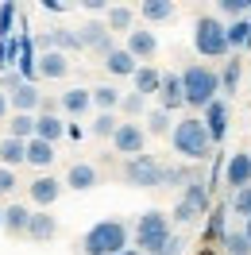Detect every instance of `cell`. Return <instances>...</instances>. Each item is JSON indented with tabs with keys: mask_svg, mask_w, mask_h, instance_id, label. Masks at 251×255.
Instances as JSON below:
<instances>
[{
	"mask_svg": "<svg viewBox=\"0 0 251 255\" xmlns=\"http://www.w3.org/2000/svg\"><path fill=\"white\" fill-rule=\"evenodd\" d=\"M105 23H109V31H135V12L131 8H124V4H116V8H109L105 12Z\"/></svg>",
	"mask_w": 251,
	"mask_h": 255,
	"instance_id": "484cf974",
	"label": "cell"
},
{
	"mask_svg": "<svg viewBox=\"0 0 251 255\" xmlns=\"http://www.w3.org/2000/svg\"><path fill=\"white\" fill-rule=\"evenodd\" d=\"M244 232H248V240H251V217H248V221H244Z\"/></svg>",
	"mask_w": 251,
	"mask_h": 255,
	"instance_id": "c3c4849f",
	"label": "cell"
},
{
	"mask_svg": "<svg viewBox=\"0 0 251 255\" xmlns=\"http://www.w3.org/2000/svg\"><path fill=\"white\" fill-rule=\"evenodd\" d=\"M16 170H8V166H0V197H8V193H16Z\"/></svg>",
	"mask_w": 251,
	"mask_h": 255,
	"instance_id": "ab89813d",
	"label": "cell"
},
{
	"mask_svg": "<svg viewBox=\"0 0 251 255\" xmlns=\"http://www.w3.org/2000/svg\"><path fill=\"white\" fill-rule=\"evenodd\" d=\"M93 105L101 112H116L120 105H124V93L112 89V85H97V89H93Z\"/></svg>",
	"mask_w": 251,
	"mask_h": 255,
	"instance_id": "f1b7e54d",
	"label": "cell"
},
{
	"mask_svg": "<svg viewBox=\"0 0 251 255\" xmlns=\"http://www.w3.org/2000/svg\"><path fill=\"white\" fill-rule=\"evenodd\" d=\"M0 232H4V209H0Z\"/></svg>",
	"mask_w": 251,
	"mask_h": 255,
	"instance_id": "681fc988",
	"label": "cell"
},
{
	"mask_svg": "<svg viewBox=\"0 0 251 255\" xmlns=\"http://www.w3.org/2000/svg\"><path fill=\"white\" fill-rule=\"evenodd\" d=\"M39 74L47 81H58L70 74V54H62V50H47V54H39V66H35Z\"/></svg>",
	"mask_w": 251,
	"mask_h": 255,
	"instance_id": "2e32d148",
	"label": "cell"
},
{
	"mask_svg": "<svg viewBox=\"0 0 251 255\" xmlns=\"http://www.w3.org/2000/svg\"><path fill=\"white\" fill-rule=\"evenodd\" d=\"M224 182L232 186V193L251 186V151H236L232 159L224 162Z\"/></svg>",
	"mask_w": 251,
	"mask_h": 255,
	"instance_id": "30bf717a",
	"label": "cell"
},
{
	"mask_svg": "<svg viewBox=\"0 0 251 255\" xmlns=\"http://www.w3.org/2000/svg\"><path fill=\"white\" fill-rule=\"evenodd\" d=\"M31 217H35V213H31L27 205H19V201H16V205H8V209H4V232H8L12 240L27 236V228H31Z\"/></svg>",
	"mask_w": 251,
	"mask_h": 255,
	"instance_id": "4fadbf2b",
	"label": "cell"
},
{
	"mask_svg": "<svg viewBox=\"0 0 251 255\" xmlns=\"http://www.w3.org/2000/svg\"><path fill=\"white\" fill-rule=\"evenodd\" d=\"M81 43H85V50H93V54H101V58H109L112 50V31H109V23L105 19H89L85 27H81Z\"/></svg>",
	"mask_w": 251,
	"mask_h": 255,
	"instance_id": "9c48e42d",
	"label": "cell"
},
{
	"mask_svg": "<svg viewBox=\"0 0 251 255\" xmlns=\"http://www.w3.org/2000/svg\"><path fill=\"white\" fill-rule=\"evenodd\" d=\"M54 50H62V54H74V50H85V43H81L78 31H70V27H54Z\"/></svg>",
	"mask_w": 251,
	"mask_h": 255,
	"instance_id": "4dcf8cb0",
	"label": "cell"
},
{
	"mask_svg": "<svg viewBox=\"0 0 251 255\" xmlns=\"http://www.w3.org/2000/svg\"><path fill=\"white\" fill-rule=\"evenodd\" d=\"M62 186H66V182H58V178L39 174L35 182H27V193H31V201H35V205H39L43 213H47V209L54 205L58 197H62Z\"/></svg>",
	"mask_w": 251,
	"mask_h": 255,
	"instance_id": "8fae6325",
	"label": "cell"
},
{
	"mask_svg": "<svg viewBox=\"0 0 251 255\" xmlns=\"http://www.w3.org/2000/svg\"><path fill=\"white\" fill-rule=\"evenodd\" d=\"M105 70H109L112 78H135V70H139V66H135L131 54H127V47H116L109 58H105Z\"/></svg>",
	"mask_w": 251,
	"mask_h": 255,
	"instance_id": "ffe728a7",
	"label": "cell"
},
{
	"mask_svg": "<svg viewBox=\"0 0 251 255\" xmlns=\"http://www.w3.org/2000/svg\"><path fill=\"white\" fill-rule=\"evenodd\" d=\"M70 128L62 124V116H54V112H43L39 120H35V139H47V143H58Z\"/></svg>",
	"mask_w": 251,
	"mask_h": 255,
	"instance_id": "ac0fdd59",
	"label": "cell"
},
{
	"mask_svg": "<svg viewBox=\"0 0 251 255\" xmlns=\"http://www.w3.org/2000/svg\"><path fill=\"white\" fill-rule=\"evenodd\" d=\"M232 209L244 217V221L251 217V186H248V190H240V193H232Z\"/></svg>",
	"mask_w": 251,
	"mask_h": 255,
	"instance_id": "f35d334b",
	"label": "cell"
},
{
	"mask_svg": "<svg viewBox=\"0 0 251 255\" xmlns=\"http://www.w3.org/2000/svg\"><path fill=\"white\" fill-rule=\"evenodd\" d=\"M205 128H209V135H213V143H220V139H224V135H228V105H224V101H213V105H209V109H205Z\"/></svg>",
	"mask_w": 251,
	"mask_h": 255,
	"instance_id": "5bb4252c",
	"label": "cell"
},
{
	"mask_svg": "<svg viewBox=\"0 0 251 255\" xmlns=\"http://www.w3.org/2000/svg\"><path fill=\"white\" fill-rule=\"evenodd\" d=\"M170 147L186 162H205V159H213V147L217 143H213V135H209V128H205L201 116H186V120L174 124Z\"/></svg>",
	"mask_w": 251,
	"mask_h": 255,
	"instance_id": "6da1fadb",
	"label": "cell"
},
{
	"mask_svg": "<svg viewBox=\"0 0 251 255\" xmlns=\"http://www.w3.org/2000/svg\"><path fill=\"white\" fill-rule=\"evenodd\" d=\"M12 16H16V8L4 4V8H0V39H12Z\"/></svg>",
	"mask_w": 251,
	"mask_h": 255,
	"instance_id": "60d3db41",
	"label": "cell"
},
{
	"mask_svg": "<svg viewBox=\"0 0 251 255\" xmlns=\"http://www.w3.org/2000/svg\"><path fill=\"white\" fill-rule=\"evenodd\" d=\"M8 112H12V101H8V93H4V89H0V120H4V116H8Z\"/></svg>",
	"mask_w": 251,
	"mask_h": 255,
	"instance_id": "f6af8a7d",
	"label": "cell"
},
{
	"mask_svg": "<svg viewBox=\"0 0 251 255\" xmlns=\"http://www.w3.org/2000/svg\"><path fill=\"white\" fill-rule=\"evenodd\" d=\"M193 47L205 58H228V23H220L217 16H197L193 19Z\"/></svg>",
	"mask_w": 251,
	"mask_h": 255,
	"instance_id": "5b68a950",
	"label": "cell"
},
{
	"mask_svg": "<svg viewBox=\"0 0 251 255\" xmlns=\"http://www.w3.org/2000/svg\"><path fill=\"white\" fill-rule=\"evenodd\" d=\"M197 255H217V248H197Z\"/></svg>",
	"mask_w": 251,
	"mask_h": 255,
	"instance_id": "bcb514c9",
	"label": "cell"
},
{
	"mask_svg": "<svg viewBox=\"0 0 251 255\" xmlns=\"http://www.w3.org/2000/svg\"><path fill=\"white\" fill-rule=\"evenodd\" d=\"M158 255H182V240L174 236V240H170V244H166V248H162Z\"/></svg>",
	"mask_w": 251,
	"mask_h": 255,
	"instance_id": "7bdbcfd3",
	"label": "cell"
},
{
	"mask_svg": "<svg viewBox=\"0 0 251 255\" xmlns=\"http://www.w3.org/2000/svg\"><path fill=\"white\" fill-rule=\"evenodd\" d=\"M209 213V190H205L201 182H193V186H186L182 190V201L174 205V221H197V217H205Z\"/></svg>",
	"mask_w": 251,
	"mask_h": 255,
	"instance_id": "52a82bcc",
	"label": "cell"
},
{
	"mask_svg": "<svg viewBox=\"0 0 251 255\" xmlns=\"http://www.w3.org/2000/svg\"><path fill=\"white\" fill-rule=\"evenodd\" d=\"M127 54H131V58H143V62H147V58H155V54H158V39H155L151 31L135 27V31L127 35Z\"/></svg>",
	"mask_w": 251,
	"mask_h": 255,
	"instance_id": "e0dca14e",
	"label": "cell"
},
{
	"mask_svg": "<svg viewBox=\"0 0 251 255\" xmlns=\"http://www.w3.org/2000/svg\"><path fill=\"white\" fill-rule=\"evenodd\" d=\"M193 182H197V178H193L189 166H166V170H162V186H182V190H186Z\"/></svg>",
	"mask_w": 251,
	"mask_h": 255,
	"instance_id": "836d02e7",
	"label": "cell"
},
{
	"mask_svg": "<svg viewBox=\"0 0 251 255\" xmlns=\"http://www.w3.org/2000/svg\"><path fill=\"white\" fill-rule=\"evenodd\" d=\"M147 135H174L170 131V112H162V109L147 112Z\"/></svg>",
	"mask_w": 251,
	"mask_h": 255,
	"instance_id": "d590c367",
	"label": "cell"
},
{
	"mask_svg": "<svg viewBox=\"0 0 251 255\" xmlns=\"http://www.w3.org/2000/svg\"><path fill=\"white\" fill-rule=\"evenodd\" d=\"M248 8H251V0H217V12H220V16H232V23H236V19H244Z\"/></svg>",
	"mask_w": 251,
	"mask_h": 255,
	"instance_id": "8d00e7d4",
	"label": "cell"
},
{
	"mask_svg": "<svg viewBox=\"0 0 251 255\" xmlns=\"http://www.w3.org/2000/svg\"><path fill=\"white\" fill-rule=\"evenodd\" d=\"M19 85H27V81L19 78V70H8V74H4V81H0V89H4V93H8V97L16 93Z\"/></svg>",
	"mask_w": 251,
	"mask_h": 255,
	"instance_id": "b9f144b4",
	"label": "cell"
},
{
	"mask_svg": "<svg viewBox=\"0 0 251 255\" xmlns=\"http://www.w3.org/2000/svg\"><path fill=\"white\" fill-rule=\"evenodd\" d=\"M182 89H186V105H193V109H209L217 101V93H224L220 89V74L205 62H189L182 70Z\"/></svg>",
	"mask_w": 251,
	"mask_h": 255,
	"instance_id": "7a4b0ae2",
	"label": "cell"
},
{
	"mask_svg": "<svg viewBox=\"0 0 251 255\" xmlns=\"http://www.w3.org/2000/svg\"><path fill=\"white\" fill-rule=\"evenodd\" d=\"M120 255H143V252H139V248H127V252H120Z\"/></svg>",
	"mask_w": 251,
	"mask_h": 255,
	"instance_id": "7dc6e473",
	"label": "cell"
},
{
	"mask_svg": "<svg viewBox=\"0 0 251 255\" xmlns=\"http://www.w3.org/2000/svg\"><path fill=\"white\" fill-rule=\"evenodd\" d=\"M120 124H124V120H120L116 112H101V116L93 120V135H97V139H116Z\"/></svg>",
	"mask_w": 251,
	"mask_h": 255,
	"instance_id": "1f68e13d",
	"label": "cell"
},
{
	"mask_svg": "<svg viewBox=\"0 0 251 255\" xmlns=\"http://www.w3.org/2000/svg\"><path fill=\"white\" fill-rule=\"evenodd\" d=\"M27 162V143L23 139H0V166H8V170H19Z\"/></svg>",
	"mask_w": 251,
	"mask_h": 255,
	"instance_id": "d6986e66",
	"label": "cell"
},
{
	"mask_svg": "<svg viewBox=\"0 0 251 255\" xmlns=\"http://www.w3.org/2000/svg\"><path fill=\"white\" fill-rule=\"evenodd\" d=\"M174 8L170 0H147V4H139V16L147 19V23H166V19H174Z\"/></svg>",
	"mask_w": 251,
	"mask_h": 255,
	"instance_id": "d4e9b609",
	"label": "cell"
},
{
	"mask_svg": "<svg viewBox=\"0 0 251 255\" xmlns=\"http://www.w3.org/2000/svg\"><path fill=\"white\" fill-rule=\"evenodd\" d=\"M66 186H70V190H93V186H101V174H97L93 162H70Z\"/></svg>",
	"mask_w": 251,
	"mask_h": 255,
	"instance_id": "9a60e30c",
	"label": "cell"
},
{
	"mask_svg": "<svg viewBox=\"0 0 251 255\" xmlns=\"http://www.w3.org/2000/svg\"><path fill=\"white\" fill-rule=\"evenodd\" d=\"M112 147H116L120 155H127V159L143 155V147H147V128H139L135 120H124L120 131H116V139H112Z\"/></svg>",
	"mask_w": 251,
	"mask_h": 255,
	"instance_id": "ba28073f",
	"label": "cell"
},
{
	"mask_svg": "<svg viewBox=\"0 0 251 255\" xmlns=\"http://www.w3.org/2000/svg\"><path fill=\"white\" fill-rule=\"evenodd\" d=\"M186 105V89H182V74H166L162 93H158V109L162 112H178Z\"/></svg>",
	"mask_w": 251,
	"mask_h": 255,
	"instance_id": "7c38bea8",
	"label": "cell"
},
{
	"mask_svg": "<svg viewBox=\"0 0 251 255\" xmlns=\"http://www.w3.org/2000/svg\"><path fill=\"white\" fill-rule=\"evenodd\" d=\"M240 70H244V66H240V58H228V62H224V70H220V89H224V93H236V85H240Z\"/></svg>",
	"mask_w": 251,
	"mask_h": 255,
	"instance_id": "e575fe53",
	"label": "cell"
},
{
	"mask_svg": "<svg viewBox=\"0 0 251 255\" xmlns=\"http://www.w3.org/2000/svg\"><path fill=\"white\" fill-rule=\"evenodd\" d=\"M54 236H58V221H54L50 213H35L31 228H27V240H35V244H50Z\"/></svg>",
	"mask_w": 251,
	"mask_h": 255,
	"instance_id": "603a6c76",
	"label": "cell"
},
{
	"mask_svg": "<svg viewBox=\"0 0 251 255\" xmlns=\"http://www.w3.org/2000/svg\"><path fill=\"white\" fill-rule=\"evenodd\" d=\"M228 47H232V50L251 47V19H236V23H228Z\"/></svg>",
	"mask_w": 251,
	"mask_h": 255,
	"instance_id": "d6a6232c",
	"label": "cell"
},
{
	"mask_svg": "<svg viewBox=\"0 0 251 255\" xmlns=\"http://www.w3.org/2000/svg\"><path fill=\"white\" fill-rule=\"evenodd\" d=\"M58 105H62L70 116H85V112L93 109V89H66L58 97Z\"/></svg>",
	"mask_w": 251,
	"mask_h": 255,
	"instance_id": "44dd1931",
	"label": "cell"
},
{
	"mask_svg": "<svg viewBox=\"0 0 251 255\" xmlns=\"http://www.w3.org/2000/svg\"><path fill=\"white\" fill-rule=\"evenodd\" d=\"M162 81H166V74H158L155 66H139V70H135V93L139 97L162 93Z\"/></svg>",
	"mask_w": 251,
	"mask_h": 255,
	"instance_id": "cb8c5ba5",
	"label": "cell"
},
{
	"mask_svg": "<svg viewBox=\"0 0 251 255\" xmlns=\"http://www.w3.org/2000/svg\"><path fill=\"white\" fill-rule=\"evenodd\" d=\"M170 221L174 217H166L162 209H147V213H139V221H135V248H139L143 255H158L166 244H170Z\"/></svg>",
	"mask_w": 251,
	"mask_h": 255,
	"instance_id": "277c9868",
	"label": "cell"
},
{
	"mask_svg": "<svg viewBox=\"0 0 251 255\" xmlns=\"http://www.w3.org/2000/svg\"><path fill=\"white\" fill-rule=\"evenodd\" d=\"M220 248L228 255H251V240L244 228H232V232H224V240H220Z\"/></svg>",
	"mask_w": 251,
	"mask_h": 255,
	"instance_id": "f546056e",
	"label": "cell"
},
{
	"mask_svg": "<svg viewBox=\"0 0 251 255\" xmlns=\"http://www.w3.org/2000/svg\"><path fill=\"white\" fill-rule=\"evenodd\" d=\"M35 120H39V116L16 112V116H12V124H8V135H12V139H23V143H31V139H35Z\"/></svg>",
	"mask_w": 251,
	"mask_h": 255,
	"instance_id": "83f0119b",
	"label": "cell"
},
{
	"mask_svg": "<svg viewBox=\"0 0 251 255\" xmlns=\"http://www.w3.org/2000/svg\"><path fill=\"white\" fill-rule=\"evenodd\" d=\"M8 101H12V109H16V112H27V116H31L35 109H43V101H47V97L39 93L31 81H27V85H19V89L8 97Z\"/></svg>",
	"mask_w": 251,
	"mask_h": 255,
	"instance_id": "7402d4cb",
	"label": "cell"
},
{
	"mask_svg": "<svg viewBox=\"0 0 251 255\" xmlns=\"http://www.w3.org/2000/svg\"><path fill=\"white\" fill-rule=\"evenodd\" d=\"M54 159H58V155H54V143H47V139H31V143H27V162H31V166L47 170Z\"/></svg>",
	"mask_w": 251,
	"mask_h": 255,
	"instance_id": "4316f807",
	"label": "cell"
},
{
	"mask_svg": "<svg viewBox=\"0 0 251 255\" xmlns=\"http://www.w3.org/2000/svg\"><path fill=\"white\" fill-rule=\"evenodd\" d=\"M85 12H105V0H81Z\"/></svg>",
	"mask_w": 251,
	"mask_h": 255,
	"instance_id": "ee69618b",
	"label": "cell"
},
{
	"mask_svg": "<svg viewBox=\"0 0 251 255\" xmlns=\"http://www.w3.org/2000/svg\"><path fill=\"white\" fill-rule=\"evenodd\" d=\"M143 109H147V97H139V93H124V105H120V112H124L127 120L143 116Z\"/></svg>",
	"mask_w": 251,
	"mask_h": 255,
	"instance_id": "74e56055",
	"label": "cell"
},
{
	"mask_svg": "<svg viewBox=\"0 0 251 255\" xmlns=\"http://www.w3.org/2000/svg\"><path fill=\"white\" fill-rule=\"evenodd\" d=\"M120 252H127V224L116 217L97 221L81 236V255H120Z\"/></svg>",
	"mask_w": 251,
	"mask_h": 255,
	"instance_id": "3957f363",
	"label": "cell"
},
{
	"mask_svg": "<svg viewBox=\"0 0 251 255\" xmlns=\"http://www.w3.org/2000/svg\"><path fill=\"white\" fill-rule=\"evenodd\" d=\"M162 162L158 159H151V155H135V159H127L124 162V182L127 186H135V190H158L162 186Z\"/></svg>",
	"mask_w": 251,
	"mask_h": 255,
	"instance_id": "8992f818",
	"label": "cell"
}]
</instances>
